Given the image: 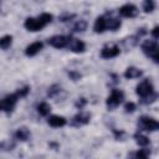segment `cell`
Listing matches in <instances>:
<instances>
[{"mask_svg":"<svg viewBox=\"0 0 159 159\" xmlns=\"http://www.w3.org/2000/svg\"><path fill=\"white\" fill-rule=\"evenodd\" d=\"M142 50H143V52L148 57L153 58V61L155 63H158V60H159V56H158V43H157L155 40H147V41H144L142 43Z\"/></svg>","mask_w":159,"mask_h":159,"instance_id":"cell-1","label":"cell"},{"mask_svg":"<svg viewBox=\"0 0 159 159\" xmlns=\"http://www.w3.org/2000/svg\"><path fill=\"white\" fill-rule=\"evenodd\" d=\"M138 128L142 129V130H147V132H153V130H157L159 128V123L152 118V117H148V116H142L138 120Z\"/></svg>","mask_w":159,"mask_h":159,"instance_id":"cell-2","label":"cell"},{"mask_svg":"<svg viewBox=\"0 0 159 159\" xmlns=\"http://www.w3.org/2000/svg\"><path fill=\"white\" fill-rule=\"evenodd\" d=\"M123 99H124V93L120 89H113L107 98V106L112 109V108L119 106L123 102Z\"/></svg>","mask_w":159,"mask_h":159,"instance_id":"cell-3","label":"cell"},{"mask_svg":"<svg viewBox=\"0 0 159 159\" xmlns=\"http://www.w3.org/2000/svg\"><path fill=\"white\" fill-rule=\"evenodd\" d=\"M135 92H137V94L139 97L144 98V97H148L149 94H152L154 92V87H153V84H152V82L149 80H144L137 86Z\"/></svg>","mask_w":159,"mask_h":159,"instance_id":"cell-4","label":"cell"},{"mask_svg":"<svg viewBox=\"0 0 159 159\" xmlns=\"http://www.w3.org/2000/svg\"><path fill=\"white\" fill-rule=\"evenodd\" d=\"M17 99H19V97H17L16 93H12V94L6 96V97L2 99V102H1V108H2L6 113H11L12 109L15 108V106H16Z\"/></svg>","mask_w":159,"mask_h":159,"instance_id":"cell-5","label":"cell"},{"mask_svg":"<svg viewBox=\"0 0 159 159\" xmlns=\"http://www.w3.org/2000/svg\"><path fill=\"white\" fill-rule=\"evenodd\" d=\"M25 27H26V30H29V31H32V32H35V31H40V30H42L46 25L37 17V19H34V17H29V19H26L25 20Z\"/></svg>","mask_w":159,"mask_h":159,"instance_id":"cell-6","label":"cell"},{"mask_svg":"<svg viewBox=\"0 0 159 159\" xmlns=\"http://www.w3.org/2000/svg\"><path fill=\"white\" fill-rule=\"evenodd\" d=\"M68 37L66 36H62V35H56V36H52L48 39V45L55 47V48H63L68 45Z\"/></svg>","mask_w":159,"mask_h":159,"instance_id":"cell-7","label":"cell"},{"mask_svg":"<svg viewBox=\"0 0 159 159\" xmlns=\"http://www.w3.org/2000/svg\"><path fill=\"white\" fill-rule=\"evenodd\" d=\"M120 53V50H119V47L117 46V45H107V46H104L102 50H101V56L103 57V58H113V57H117L118 55Z\"/></svg>","mask_w":159,"mask_h":159,"instance_id":"cell-8","label":"cell"},{"mask_svg":"<svg viewBox=\"0 0 159 159\" xmlns=\"http://www.w3.org/2000/svg\"><path fill=\"white\" fill-rule=\"evenodd\" d=\"M118 12L123 16V17H134V16H137L138 15V9H137V6L135 5H133V4H125V5H123L119 10H118Z\"/></svg>","mask_w":159,"mask_h":159,"instance_id":"cell-9","label":"cell"},{"mask_svg":"<svg viewBox=\"0 0 159 159\" xmlns=\"http://www.w3.org/2000/svg\"><path fill=\"white\" fill-rule=\"evenodd\" d=\"M67 46H68V48H70L72 52H76V53L84 52V50H86L84 42L81 41V40H78V39H70Z\"/></svg>","mask_w":159,"mask_h":159,"instance_id":"cell-10","label":"cell"},{"mask_svg":"<svg viewBox=\"0 0 159 159\" xmlns=\"http://www.w3.org/2000/svg\"><path fill=\"white\" fill-rule=\"evenodd\" d=\"M89 120H91V114L89 113H78V114H76L73 117L72 125L80 127V125H83V124L89 123Z\"/></svg>","mask_w":159,"mask_h":159,"instance_id":"cell-11","label":"cell"},{"mask_svg":"<svg viewBox=\"0 0 159 159\" xmlns=\"http://www.w3.org/2000/svg\"><path fill=\"white\" fill-rule=\"evenodd\" d=\"M42 47H43V43L42 42H40V41H36V42H32L31 45H29L27 47H26V50H25V53H26V56H35V55H37L41 50H42Z\"/></svg>","mask_w":159,"mask_h":159,"instance_id":"cell-12","label":"cell"},{"mask_svg":"<svg viewBox=\"0 0 159 159\" xmlns=\"http://www.w3.org/2000/svg\"><path fill=\"white\" fill-rule=\"evenodd\" d=\"M47 122H48V124H50L51 127H53V128L63 127V125H66V123H67L66 118H65V117H61V116H51Z\"/></svg>","mask_w":159,"mask_h":159,"instance_id":"cell-13","label":"cell"},{"mask_svg":"<svg viewBox=\"0 0 159 159\" xmlns=\"http://www.w3.org/2000/svg\"><path fill=\"white\" fill-rule=\"evenodd\" d=\"M106 29H107V26H106V17H104V16H99V17H97V19H96V22H94V26H93L94 32H97V34H102Z\"/></svg>","mask_w":159,"mask_h":159,"instance_id":"cell-14","label":"cell"},{"mask_svg":"<svg viewBox=\"0 0 159 159\" xmlns=\"http://www.w3.org/2000/svg\"><path fill=\"white\" fill-rule=\"evenodd\" d=\"M120 25H122V22H120V20L117 19V17H109V19H106V26H107V29L111 30V31H116V30H118V29L120 27Z\"/></svg>","mask_w":159,"mask_h":159,"instance_id":"cell-15","label":"cell"},{"mask_svg":"<svg viewBox=\"0 0 159 159\" xmlns=\"http://www.w3.org/2000/svg\"><path fill=\"white\" fill-rule=\"evenodd\" d=\"M142 76V71L137 67H128L124 72V77L127 80H133V78H138Z\"/></svg>","mask_w":159,"mask_h":159,"instance_id":"cell-16","label":"cell"},{"mask_svg":"<svg viewBox=\"0 0 159 159\" xmlns=\"http://www.w3.org/2000/svg\"><path fill=\"white\" fill-rule=\"evenodd\" d=\"M29 137H30V130H29L26 127H21V128H19V129L16 130V133H15V138H16L17 140H22V142H25V140L29 139Z\"/></svg>","mask_w":159,"mask_h":159,"instance_id":"cell-17","label":"cell"},{"mask_svg":"<svg viewBox=\"0 0 159 159\" xmlns=\"http://www.w3.org/2000/svg\"><path fill=\"white\" fill-rule=\"evenodd\" d=\"M37 112H39L40 116L46 117V116H48L50 112H51V106H50L48 103H46V102H42V103H40V104L37 106Z\"/></svg>","mask_w":159,"mask_h":159,"instance_id":"cell-18","label":"cell"},{"mask_svg":"<svg viewBox=\"0 0 159 159\" xmlns=\"http://www.w3.org/2000/svg\"><path fill=\"white\" fill-rule=\"evenodd\" d=\"M11 42H12V36H10V35H5V36L0 37V48L7 50L11 45Z\"/></svg>","mask_w":159,"mask_h":159,"instance_id":"cell-19","label":"cell"},{"mask_svg":"<svg viewBox=\"0 0 159 159\" xmlns=\"http://www.w3.org/2000/svg\"><path fill=\"white\" fill-rule=\"evenodd\" d=\"M134 139H135V143L138 145H140V147H147L150 143L149 138L145 137V135H143V134H135L134 135Z\"/></svg>","mask_w":159,"mask_h":159,"instance_id":"cell-20","label":"cell"},{"mask_svg":"<svg viewBox=\"0 0 159 159\" xmlns=\"http://www.w3.org/2000/svg\"><path fill=\"white\" fill-rule=\"evenodd\" d=\"M155 9V2L154 0H144L143 1V10L145 12H152Z\"/></svg>","mask_w":159,"mask_h":159,"instance_id":"cell-21","label":"cell"},{"mask_svg":"<svg viewBox=\"0 0 159 159\" xmlns=\"http://www.w3.org/2000/svg\"><path fill=\"white\" fill-rule=\"evenodd\" d=\"M86 27H87V22H86L84 20H80V21H77V22L75 24L73 31H76V32H82V31L86 30Z\"/></svg>","mask_w":159,"mask_h":159,"instance_id":"cell-22","label":"cell"},{"mask_svg":"<svg viewBox=\"0 0 159 159\" xmlns=\"http://www.w3.org/2000/svg\"><path fill=\"white\" fill-rule=\"evenodd\" d=\"M39 19H40L45 25H47V24H50V22L52 21V15H51V14H47V12H43V14H41V15L39 16Z\"/></svg>","mask_w":159,"mask_h":159,"instance_id":"cell-23","label":"cell"},{"mask_svg":"<svg viewBox=\"0 0 159 159\" xmlns=\"http://www.w3.org/2000/svg\"><path fill=\"white\" fill-rule=\"evenodd\" d=\"M134 157H135V158H139V159H145V158L149 157V152L145 150V149H140V150H138V152L134 154Z\"/></svg>","mask_w":159,"mask_h":159,"instance_id":"cell-24","label":"cell"},{"mask_svg":"<svg viewBox=\"0 0 159 159\" xmlns=\"http://www.w3.org/2000/svg\"><path fill=\"white\" fill-rule=\"evenodd\" d=\"M60 91H61V88H60L57 84H53V86H51V87L48 88V92H47V93H48L50 97H53V96H55L56 93H58Z\"/></svg>","mask_w":159,"mask_h":159,"instance_id":"cell-25","label":"cell"},{"mask_svg":"<svg viewBox=\"0 0 159 159\" xmlns=\"http://www.w3.org/2000/svg\"><path fill=\"white\" fill-rule=\"evenodd\" d=\"M29 92H30V87L26 86V87H24V88H20V89L16 92V94H17L19 98H21V97H26Z\"/></svg>","mask_w":159,"mask_h":159,"instance_id":"cell-26","label":"cell"},{"mask_svg":"<svg viewBox=\"0 0 159 159\" xmlns=\"http://www.w3.org/2000/svg\"><path fill=\"white\" fill-rule=\"evenodd\" d=\"M124 111H125V113H133V112L135 111V103H133V102H128V103H125V106H124Z\"/></svg>","mask_w":159,"mask_h":159,"instance_id":"cell-27","label":"cell"},{"mask_svg":"<svg viewBox=\"0 0 159 159\" xmlns=\"http://www.w3.org/2000/svg\"><path fill=\"white\" fill-rule=\"evenodd\" d=\"M68 76H70V77H71V80H73V81H78V80L81 78V75H80L78 72H75V71L68 72Z\"/></svg>","mask_w":159,"mask_h":159,"instance_id":"cell-28","label":"cell"},{"mask_svg":"<svg viewBox=\"0 0 159 159\" xmlns=\"http://www.w3.org/2000/svg\"><path fill=\"white\" fill-rule=\"evenodd\" d=\"M86 103H87V101H86L84 98H80V99L76 102V107L81 109V108H83V106H84Z\"/></svg>","mask_w":159,"mask_h":159,"instance_id":"cell-29","label":"cell"},{"mask_svg":"<svg viewBox=\"0 0 159 159\" xmlns=\"http://www.w3.org/2000/svg\"><path fill=\"white\" fill-rule=\"evenodd\" d=\"M152 35H153L154 39H158V37H159V27H158V26H155V27L152 30Z\"/></svg>","mask_w":159,"mask_h":159,"instance_id":"cell-30","label":"cell"},{"mask_svg":"<svg viewBox=\"0 0 159 159\" xmlns=\"http://www.w3.org/2000/svg\"><path fill=\"white\" fill-rule=\"evenodd\" d=\"M1 109H2V108H1V103H0V111H1Z\"/></svg>","mask_w":159,"mask_h":159,"instance_id":"cell-31","label":"cell"}]
</instances>
